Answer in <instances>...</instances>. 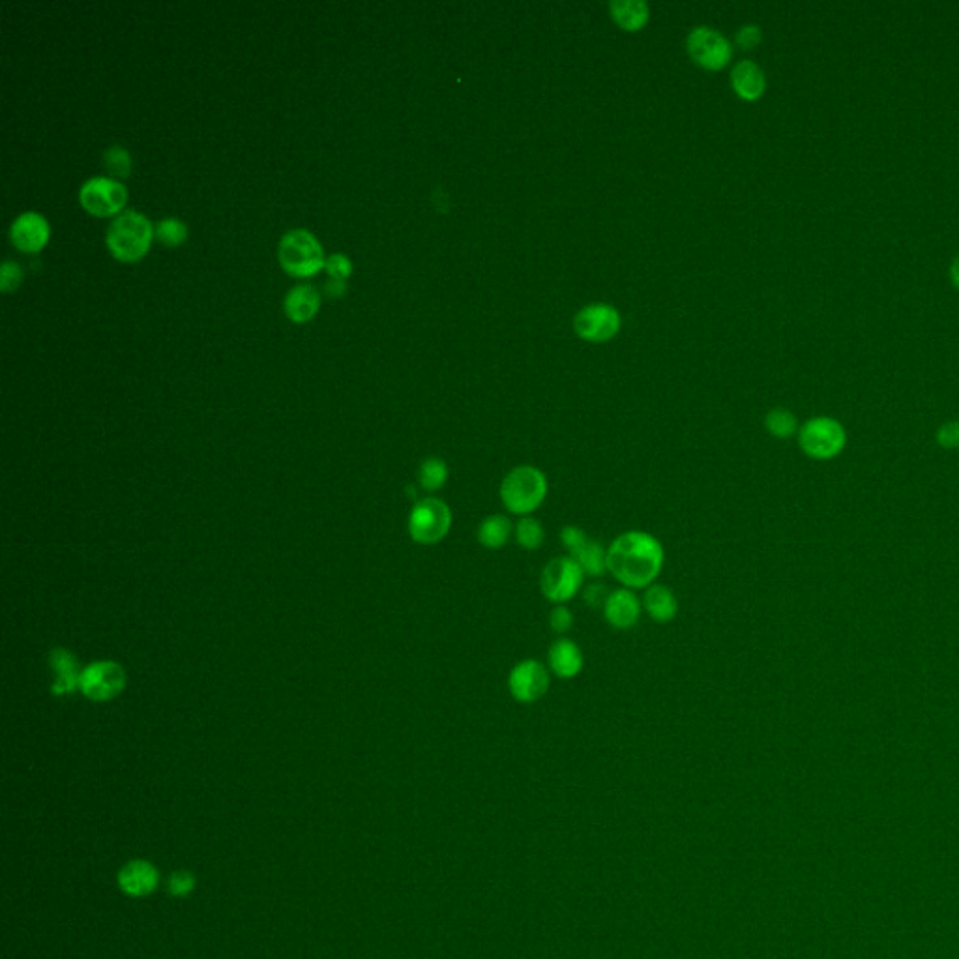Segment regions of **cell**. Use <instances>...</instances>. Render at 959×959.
Wrapping results in <instances>:
<instances>
[{"label": "cell", "mask_w": 959, "mask_h": 959, "mask_svg": "<svg viewBox=\"0 0 959 959\" xmlns=\"http://www.w3.org/2000/svg\"><path fill=\"white\" fill-rule=\"evenodd\" d=\"M514 536L525 551H538L546 542V529L536 517H519L514 525Z\"/></svg>", "instance_id": "obj_24"}, {"label": "cell", "mask_w": 959, "mask_h": 959, "mask_svg": "<svg viewBox=\"0 0 959 959\" xmlns=\"http://www.w3.org/2000/svg\"><path fill=\"white\" fill-rule=\"evenodd\" d=\"M585 572L574 557L564 555L547 562L540 576V591L551 604L564 605L581 592Z\"/></svg>", "instance_id": "obj_7"}, {"label": "cell", "mask_w": 959, "mask_h": 959, "mask_svg": "<svg viewBox=\"0 0 959 959\" xmlns=\"http://www.w3.org/2000/svg\"><path fill=\"white\" fill-rule=\"evenodd\" d=\"M688 51L692 59L707 70H722L733 55L731 45L722 34L705 27H699L690 32Z\"/></svg>", "instance_id": "obj_11"}, {"label": "cell", "mask_w": 959, "mask_h": 959, "mask_svg": "<svg viewBox=\"0 0 959 959\" xmlns=\"http://www.w3.org/2000/svg\"><path fill=\"white\" fill-rule=\"evenodd\" d=\"M937 444L945 450H956L959 448V422L952 420V422H946L941 428L937 429Z\"/></svg>", "instance_id": "obj_34"}, {"label": "cell", "mask_w": 959, "mask_h": 959, "mask_svg": "<svg viewBox=\"0 0 959 959\" xmlns=\"http://www.w3.org/2000/svg\"><path fill=\"white\" fill-rule=\"evenodd\" d=\"M452 529V510L446 502L428 497L416 502L409 514V534L420 546L443 542Z\"/></svg>", "instance_id": "obj_6"}, {"label": "cell", "mask_w": 959, "mask_h": 959, "mask_svg": "<svg viewBox=\"0 0 959 959\" xmlns=\"http://www.w3.org/2000/svg\"><path fill=\"white\" fill-rule=\"evenodd\" d=\"M79 201H81V207L85 208L92 216H98V218L115 216L117 218L119 214H122L120 210L126 207L128 190L119 180L94 177L81 186Z\"/></svg>", "instance_id": "obj_8"}, {"label": "cell", "mask_w": 959, "mask_h": 959, "mask_svg": "<svg viewBox=\"0 0 959 959\" xmlns=\"http://www.w3.org/2000/svg\"><path fill=\"white\" fill-rule=\"evenodd\" d=\"M49 235V222L38 212L21 214L10 229L12 244L23 253H38L44 250L45 244L49 242Z\"/></svg>", "instance_id": "obj_14"}, {"label": "cell", "mask_w": 959, "mask_h": 959, "mask_svg": "<svg viewBox=\"0 0 959 959\" xmlns=\"http://www.w3.org/2000/svg\"><path fill=\"white\" fill-rule=\"evenodd\" d=\"M576 559L585 576L602 577L607 572V547L598 540H587V544L570 555Z\"/></svg>", "instance_id": "obj_23"}, {"label": "cell", "mask_w": 959, "mask_h": 959, "mask_svg": "<svg viewBox=\"0 0 959 959\" xmlns=\"http://www.w3.org/2000/svg\"><path fill=\"white\" fill-rule=\"evenodd\" d=\"M546 474L532 465H519L502 478L499 497L504 508L517 517L532 516L546 501Z\"/></svg>", "instance_id": "obj_2"}, {"label": "cell", "mask_w": 959, "mask_h": 959, "mask_svg": "<svg viewBox=\"0 0 959 959\" xmlns=\"http://www.w3.org/2000/svg\"><path fill=\"white\" fill-rule=\"evenodd\" d=\"M154 238V225L145 214L126 210L119 214L105 233V244L115 259L135 263L147 255Z\"/></svg>", "instance_id": "obj_3"}, {"label": "cell", "mask_w": 959, "mask_h": 959, "mask_svg": "<svg viewBox=\"0 0 959 959\" xmlns=\"http://www.w3.org/2000/svg\"><path fill=\"white\" fill-rule=\"evenodd\" d=\"M761 38H763V32L757 25H746L738 30L737 44L744 49H753L755 45L761 44Z\"/></svg>", "instance_id": "obj_35"}, {"label": "cell", "mask_w": 959, "mask_h": 959, "mask_svg": "<svg viewBox=\"0 0 959 959\" xmlns=\"http://www.w3.org/2000/svg\"><path fill=\"white\" fill-rule=\"evenodd\" d=\"M326 272L332 280H347L353 274V263L347 255L343 253H334L326 259Z\"/></svg>", "instance_id": "obj_32"}, {"label": "cell", "mask_w": 959, "mask_h": 959, "mask_svg": "<svg viewBox=\"0 0 959 959\" xmlns=\"http://www.w3.org/2000/svg\"><path fill=\"white\" fill-rule=\"evenodd\" d=\"M798 444L808 458L828 461L838 458L843 452L847 433L836 418L815 416L798 429Z\"/></svg>", "instance_id": "obj_5"}, {"label": "cell", "mask_w": 959, "mask_h": 959, "mask_svg": "<svg viewBox=\"0 0 959 959\" xmlns=\"http://www.w3.org/2000/svg\"><path fill=\"white\" fill-rule=\"evenodd\" d=\"M195 886H197V879H195L192 871L188 870L173 871V873L169 875V881H167L169 894L175 896V898H186V896H190L193 890H195Z\"/></svg>", "instance_id": "obj_29"}, {"label": "cell", "mask_w": 959, "mask_h": 959, "mask_svg": "<svg viewBox=\"0 0 959 959\" xmlns=\"http://www.w3.org/2000/svg\"><path fill=\"white\" fill-rule=\"evenodd\" d=\"M448 465L446 461L441 458H428L422 461L420 469H418V484L428 491V493H435L439 489H443L444 484L448 482Z\"/></svg>", "instance_id": "obj_25"}, {"label": "cell", "mask_w": 959, "mask_h": 959, "mask_svg": "<svg viewBox=\"0 0 959 959\" xmlns=\"http://www.w3.org/2000/svg\"><path fill=\"white\" fill-rule=\"evenodd\" d=\"M587 540H589L587 532L577 525H566L561 531L562 546L566 547L568 555H574L576 551L587 544Z\"/></svg>", "instance_id": "obj_33"}, {"label": "cell", "mask_w": 959, "mask_h": 959, "mask_svg": "<svg viewBox=\"0 0 959 959\" xmlns=\"http://www.w3.org/2000/svg\"><path fill=\"white\" fill-rule=\"evenodd\" d=\"M574 328L579 338L592 343H604L619 332V311L607 304H594L577 313Z\"/></svg>", "instance_id": "obj_12"}, {"label": "cell", "mask_w": 959, "mask_h": 959, "mask_svg": "<svg viewBox=\"0 0 959 959\" xmlns=\"http://www.w3.org/2000/svg\"><path fill=\"white\" fill-rule=\"evenodd\" d=\"M641 604H643V611L649 615L650 619L660 624L671 622L679 615V600L675 592L665 585H658V583L650 585L649 589H645Z\"/></svg>", "instance_id": "obj_19"}, {"label": "cell", "mask_w": 959, "mask_h": 959, "mask_svg": "<svg viewBox=\"0 0 959 959\" xmlns=\"http://www.w3.org/2000/svg\"><path fill=\"white\" fill-rule=\"evenodd\" d=\"M765 428L776 439H789L798 431L797 416L789 409L776 407L765 416Z\"/></svg>", "instance_id": "obj_26"}, {"label": "cell", "mask_w": 959, "mask_h": 959, "mask_svg": "<svg viewBox=\"0 0 959 959\" xmlns=\"http://www.w3.org/2000/svg\"><path fill=\"white\" fill-rule=\"evenodd\" d=\"M160 870L156 864L145 858H133L126 862L119 873H117V885L120 892H124L130 898H147L154 894L160 886Z\"/></svg>", "instance_id": "obj_13"}, {"label": "cell", "mask_w": 959, "mask_h": 959, "mask_svg": "<svg viewBox=\"0 0 959 959\" xmlns=\"http://www.w3.org/2000/svg\"><path fill=\"white\" fill-rule=\"evenodd\" d=\"M23 281V270L15 261H4L0 268V289L2 293H14Z\"/></svg>", "instance_id": "obj_31"}, {"label": "cell", "mask_w": 959, "mask_h": 959, "mask_svg": "<svg viewBox=\"0 0 959 959\" xmlns=\"http://www.w3.org/2000/svg\"><path fill=\"white\" fill-rule=\"evenodd\" d=\"M154 237L165 246H180L188 240V225L178 218H165L154 227Z\"/></svg>", "instance_id": "obj_27"}, {"label": "cell", "mask_w": 959, "mask_h": 959, "mask_svg": "<svg viewBox=\"0 0 959 959\" xmlns=\"http://www.w3.org/2000/svg\"><path fill=\"white\" fill-rule=\"evenodd\" d=\"M49 662L55 673V682H53V694L66 695L72 694L79 688L81 682V673L77 669V660L72 656V652L66 649H57L51 652Z\"/></svg>", "instance_id": "obj_20"}, {"label": "cell", "mask_w": 959, "mask_h": 959, "mask_svg": "<svg viewBox=\"0 0 959 959\" xmlns=\"http://www.w3.org/2000/svg\"><path fill=\"white\" fill-rule=\"evenodd\" d=\"M319 308H321V293L310 283L295 285L287 293L283 302L285 315L293 323H308L317 315Z\"/></svg>", "instance_id": "obj_17"}, {"label": "cell", "mask_w": 959, "mask_h": 959, "mask_svg": "<svg viewBox=\"0 0 959 959\" xmlns=\"http://www.w3.org/2000/svg\"><path fill=\"white\" fill-rule=\"evenodd\" d=\"M512 534H514V525H512L510 517L502 516V514H491V516L484 517L482 523L478 525L476 538H478L480 546L486 547L489 551H499L510 542Z\"/></svg>", "instance_id": "obj_21"}, {"label": "cell", "mask_w": 959, "mask_h": 959, "mask_svg": "<svg viewBox=\"0 0 959 959\" xmlns=\"http://www.w3.org/2000/svg\"><path fill=\"white\" fill-rule=\"evenodd\" d=\"M950 281H952V285L959 291V253L954 257V261H952V265H950Z\"/></svg>", "instance_id": "obj_38"}, {"label": "cell", "mask_w": 959, "mask_h": 959, "mask_svg": "<svg viewBox=\"0 0 959 959\" xmlns=\"http://www.w3.org/2000/svg\"><path fill=\"white\" fill-rule=\"evenodd\" d=\"M664 562V546L649 532H622L607 547V572L630 591L654 585Z\"/></svg>", "instance_id": "obj_1"}, {"label": "cell", "mask_w": 959, "mask_h": 959, "mask_svg": "<svg viewBox=\"0 0 959 959\" xmlns=\"http://www.w3.org/2000/svg\"><path fill=\"white\" fill-rule=\"evenodd\" d=\"M731 83L738 96L748 102L759 100L767 89V77L752 60L738 62L731 72Z\"/></svg>", "instance_id": "obj_18"}, {"label": "cell", "mask_w": 959, "mask_h": 959, "mask_svg": "<svg viewBox=\"0 0 959 959\" xmlns=\"http://www.w3.org/2000/svg\"><path fill=\"white\" fill-rule=\"evenodd\" d=\"M551 686L549 669L538 660H523L508 675V692L517 703L531 705L540 701Z\"/></svg>", "instance_id": "obj_9"}, {"label": "cell", "mask_w": 959, "mask_h": 959, "mask_svg": "<svg viewBox=\"0 0 959 959\" xmlns=\"http://www.w3.org/2000/svg\"><path fill=\"white\" fill-rule=\"evenodd\" d=\"M604 619L615 630H630L639 622L643 604L641 598L630 589L611 591L605 600Z\"/></svg>", "instance_id": "obj_15"}, {"label": "cell", "mask_w": 959, "mask_h": 959, "mask_svg": "<svg viewBox=\"0 0 959 959\" xmlns=\"http://www.w3.org/2000/svg\"><path fill=\"white\" fill-rule=\"evenodd\" d=\"M611 594V591H607V587L600 585V583H594V585H589L585 592H583V600L587 602V605L591 607H600L604 609L605 600L607 596Z\"/></svg>", "instance_id": "obj_36"}, {"label": "cell", "mask_w": 959, "mask_h": 959, "mask_svg": "<svg viewBox=\"0 0 959 959\" xmlns=\"http://www.w3.org/2000/svg\"><path fill=\"white\" fill-rule=\"evenodd\" d=\"M345 291H347L345 280H332V278H330V281L325 285L326 295L334 296V298H340Z\"/></svg>", "instance_id": "obj_37"}, {"label": "cell", "mask_w": 959, "mask_h": 959, "mask_svg": "<svg viewBox=\"0 0 959 959\" xmlns=\"http://www.w3.org/2000/svg\"><path fill=\"white\" fill-rule=\"evenodd\" d=\"M126 673L122 665L115 662H96L81 673L79 690L92 701H109L124 690Z\"/></svg>", "instance_id": "obj_10"}, {"label": "cell", "mask_w": 959, "mask_h": 959, "mask_svg": "<svg viewBox=\"0 0 959 959\" xmlns=\"http://www.w3.org/2000/svg\"><path fill=\"white\" fill-rule=\"evenodd\" d=\"M547 662H549V671L555 677L570 680L576 679L577 675L583 671L585 658L581 649L577 647V643L568 637H559L549 647Z\"/></svg>", "instance_id": "obj_16"}, {"label": "cell", "mask_w": 959, "mask_h": 959, "mask_svg": "<svg viewBox=\"0 0 959 959\" xmlns=\"http://www.w3.org/2000/svg\"><path fill=\"white\" fill-rule=\"evenodd\" d=\"M280 265L295 278H310L325 268V251L317 237L308 229H293L285 233L278 248Z\"/></svg>", "instance_id": "obj_4"}, {"label": "cell", "mask_w": 959, "mask_h": 959, "mask_svg": "<svg viewBox=\"0 0 959 959\" xmlns=\"http://www.w3.org/2000/svg\"><path fill=\"white\" fill-rule=\"evenodd\" d=\"M104 162L107 171L113 177L126 178L130 177V173H132V156L126 148L119 147V145L105 150Z\"/></svg>", "instance_id": "obj_28"}, {"label": "cell", "mask_w": 959, "mask_h": 959, "mask_svg": "<svg viewBox=\"0 0 959 959\" xmlns=\"http://www.w3.org/2000/svg\"><path fill=\"white\" fill-rule=\"evenodd\" d=\"M549 628L557 635L568 634L574 628V613L566 605H555L549 613Z\"/></svg>", "instance_id": "obj_30"}, {"label": "cell", "mask_w": 959, "mask_h": 959, "mask_svg": "<svg viewBox=\"0 0 959 959\" xmlns=\"http://www.w3.org/2000/svg\"><path fill=\"white\" fill-rule=\"evenodd\" d=\"M609 10L620 29L628 32L643 29L649 21V6L641 0H615Z\"/></svg>", "instance_id": "obj_22"}]
</instances>
